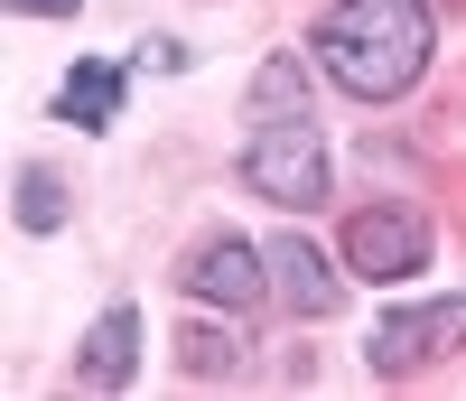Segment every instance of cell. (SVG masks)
<instances>
[{
    "mask_svg": "<svg viewBox=\"0 0 466 401\" xmlns=\"http://www.w3.org/2000/svg\"><path fill=\"white\" fill-rule=\"evenodd\" d=\"M140 374V308L131 299H112L103 317H94V327H85V355H75V392H122Z\"/></svg>",
    "mask_w": 466,
    "mask_h": 401,
    "instance_id": "7",
    "label": "cell"
},
{
    "mask_svg": "<svg viewBox=\"0 0 466 401\" xmlns=\"http://www.w3.org/2000/svg\"><path fill=\"white\" fill-rule=\"evenodd\" d=\"M243 122H318V75H308L299 47H270L252 94H243Z\"/></svg>",
    "mask_w": 466,
    "mask_h": 401,
    "instance_id": "8",
    "label": "cell"
},
{
    "mask_svg": "<svg viewBox=\"0 0 466 401\" xmlns=\"http://www.w3.org/2000/svg\"><path fill=\"white\" fill-rule=\"evenodd\" d=\"M0 10H10V19H75L85 0H0Z\"/></svg>",
    "mask_w": 466,
    "mask_h": 401,
    "instance_id": "12",
    "label": "cell"
},
{
    "mask_svg": "<svg viewBox=\"0 0 466 401\" xmlns=\"http://www.w3.org/2000/svg\"><path fill=\"white\" fill-rule=\"evenodd\" d=\"M430 243H439L430 215L401 206V196H373V206H355V215H345V233H336L345 271L373 280V290H401V280H420V271H430Z\"/></svg>",
    "mask_w": 466,
    "mask_h": 401,
    "instance_id": "3",
    "label": "cell"
},
{
    "mask_svg": "<svg viewBox=\"0 0 466 401\" xmlns=\"http://www.w3.org/2000/svg\"><path fill=\"white\" fill-rule=\"evenodd\" d=\"M122 94H131V66L85 57V66L56 85V122H75V131H112V122H122Z\"/></svg>",
    "mask_w": 466,
    "mask_h": 401,
    "instance_id": "9",
    "label": "cell"
},
{
    "mask_svg": "<svg viewBox=\"0 0 466 401\" xmlns=\"http://www.w3.org/2000/svg\"><path fill=\"white\" fill-rule=\"evenodd\" d=\"M168 345H177V374L187 383H243V365H252V336L243 327H215V317H187Z\"/></svg>",
    "mask_w": 466,
    "mask_h": 401,
    "instance_id": "10",
    "label": "cell"
},
{
    "mask_svg": "<svg viewBox=\"0 0 466 401\" xmlns=\"http://www.w3.org/2000/svg\"><path fill=\"white\" fill-rule=\"evenodd\" d=\"M19 233H66V215H75V187H66V169H47V159H28L19 169Z\"/></svg>",
    "mask_w": 466,
    "mask_h": 401,
    "instance_id": "11",
    "label": "cell"
},
{
    "mask_svg": "<svg viewBox=\"0 0 466 401\" xmlns=\"http://www.w3.org/2000/svg\"><path fill=\"white\" fill-rule=\"evenodd\" d=\"M448 355H466V299H420V308H392L373 327L364 365H373V383H420Z\"/></svg>",
    "mask_w": 466,
    "mask_h": 401,
    "instance_id": "4",
    "label": "cell"
},
{
    "mask_svg": "<svg viewBox=\"0 0 466 401\" xmlns=\"http://www.w3.org/2000/svg\"><path fill=\"white\" fill-rule=\"evenodd\" d=\"M345 290H355L345 252L327 262L308 233H280V243H270V299H280L289 317H308V327H318V317H336V308H345Z\"/></svg>",
    "mask_w": 466,
    "mask_h": 401,
    "instance_id": "6",
    "label": "cell"
},
{
    "mask_svg": "<svg viewBox=\"0 0 466 401\" xmlns=\"http://www.w3.org/2000/svg\"><path fill=\"white\" fill-rule=\"evenodd\" d=\"M177 290L197 299V308H224V317H243L270 299V252H252L243 233H197V243L177 252Z\"/></svg>",
    "mask_w": 466,
    "mask_h": 401,
    "instance_id": "5",
    "label": "cell"
},
{
    "mask_svg": "<svg viewBox=\"0 0 466 401\" xmlns=\"http://www.w3.org/2000/svg\"><path fill=\"white\" fill-rule=\"evenodd\" d=\"M243 187L261 196V206H280V215H318L327 196H336V159H327L318 122H252Z\"/></svg>",
    "mask_w": 466,
    "mask_h": 401,
    "instance_id": "2",
    "label": "cell"
},
{
    "mask_svg": "<svg viewBox=\"0 0 466 401\" xmlns=\"http://www.w3.org/2000/svg\"><path fill=\"white\" fill-rule=\"evenodd\" d=\"M308 57L336 94L401 103L439 57V19H430V0H327L318 28H308Z\"/></svg>",
    "mask_w": 466,
    "mask_h": 401,
    "instance_id": "1",
    "label": "cell"
}]
</instances>
